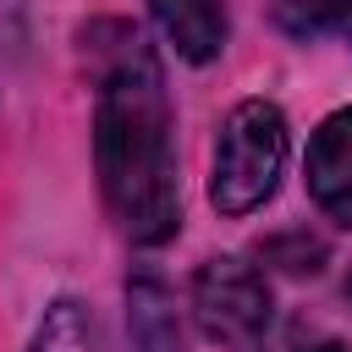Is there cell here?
Returning a JSON list of instances; mask_svg holds the SVG:
<instances>
[{
    "label": "cell",
    "instance_id": "ba28073f",
    "mask_svg": "<svg viewBox=\"0 0 352 352\" xmlns=\"http://www.w3.org/2000/svg\"><path fill=\"white\" fill-rule=\"evenodd\" d=\"M270 16L292 38H324L352 28V0H270Z\"/></svg>",
    "mask_w": 352,
    "mask_h": 352
},
{
    "label": "cell",
    "instance_id": "30bf717a",
    "mask_svg": "<svg viewBox=\"0 0 352 352\" xmlns=\"http://www.w3.org/2000/svg\"><path fill=\"white\" fill-rule=\"evenodd\" d=\"M292 352H346V346H341L336 336H302V341H297Z\"/></svg>",
    "mask_w": 352,
    "mask_h": 352
},
{
    "label": "cell",
    "instance_id": "3957f363",
    "mask_svg": "<svg viewBox=\"0 0 352 352\" xmlns=\"http://www.w3.org/2000/svg\"><path fill=\"white\" fill-rule=\"evenodd\" d=\"M192 314L198 330L220 346V352H264L270 324H275V302L264 275L248 258H209L192 280Z\"/></svg>",
    "mask_w": 352,
    "mask_h": 352
},
{
    "label": "cell",
    "instance_id": "52a82bcc",
    "mask_svg": "<svg viewBox=\"0 0 352 352\" xmlns=\"http://www.w3.org/2000/svg\"><path fill=\"white\" fill-rule=\"evenodd\" d=\"M33 352H104V330L94 319L88 302L77 297H55L33 330Z\"/></svg>",
    "mask_w": 352,
    "mask_h": 352
},
{
    "label": "cell",
    "instance_id": "6da1fadb",
    "mask_svg": "<svg viewBox=\"0 0 352 352\" xmlns=\"http://www.w3.org/2000/svg\"><path fill=\"white\" fill-rule=\"evenodd\" d=\"M110 38L116 44H99V94H94L99 192H104L110 220L138 248H160L182 226L170 94L138 28L110 22Z\"/></svg>",
    "mask_w": 352,
    "mask_h": 352
},
{
    "label": "cell",
    "instance_id": "8992f818",
    "mask_svg": "<svg viewBox=\"0 0 352 352\" xmlns=\"http://www.w3.org/2000/svg\"><path fill=\"white\" fill-rule=\"evenodd\" d=\"M126 302H132V336L143 352H187L182 341V319L170 308V292L160 275H138L126 280Z\"/></svg>",
    "mask_w": 352,
    "mask_h": 352
},
{
    "label": "cell",
    "instance_id": "277c9868",
    "mask_svg": "<svg viewBox=\"0 0 352 352\" xmlns=\"http://www.w3.org/2000/svg\"><path fill=\"white\" fill-rule=\"evenodd\" d=\"M308 192L336 226H352V104L330 110L308 138Z\"/></svg>",
    "mask_w": 352,
    "mask_h": 352
},
{
    "label": "cell",
    "instance_id": "7a4b0ae2",
    "mask_svg": "<svg viewBox=\"0 0 352 352\" xmlns=\"http://www.w3.org/2000/svg\"><path fill=\"white\" fill-rule=\"evenodd\" d=\"M286 165V116L270 99H242L214 138V165H209V204L220 214H253Z\"/></svg>",
    "mask_w": 352,
    "mask_h": 352
},
{
    "label": "cell",
    "instance_id": "5b68a950",
    "mask_svg": "<svg viewBox=\"0 0 352 352\" xmlns=\"http://www.w3.org/2000/svg\"><path fill=\"white\" fill-rule=\"evenodd\" d=\"M148 11L182 60L204 66L226 50V0H148Z\"/></svg>",
    "mask_w": 352,
    "mask_h": 352
},
{
    "label": "cell",
    "instance_id": "9c48e42d",
    "mask_svg": "<svg viewBox=\"0 0 352 352\" xmlns=\"http://www.w3.org/2000/svg\"><path fill=\"white\" fill-rule=\"evenodd\" d=\"M22 38H28L22 0H0V50H6V55H22Z\"/></svg>",
    "mask_w": 352,
    "mask_h": 352
}]
</instances>
